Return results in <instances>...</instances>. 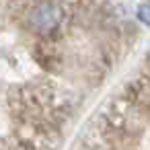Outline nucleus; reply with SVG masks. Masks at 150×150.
I'll return each mask as SVG.
<instances>
[{"label":"nucleus","instance_id":"1","mask_svg":"<svg viewBox=\"0 0 150 150\" xmlns=\"http://www.w3.org/2000/svg\"><path fill=\"white\" fill-rule=\"evenodd\" d=\"M29 23L39 33H52L62 23V11L52 2H43V4H39V6H35L31 11Z\"/></svg>","mask_w":150,"mask_h":150},{"label":"nucleus","instance_id":"2","mask_svg":"<svg viewBox=\"0 0 150 150\" xmlns=\"http://www.w3.org/2000/svg\"><path fill=\"white\" fill-rule=\"evenodd\" d=\"M138 19H140L142 23L150 25V6H148V4H144V6L138 8Z\"/></svg>","mask_w":150,"mask_h":150}]
</instances>
